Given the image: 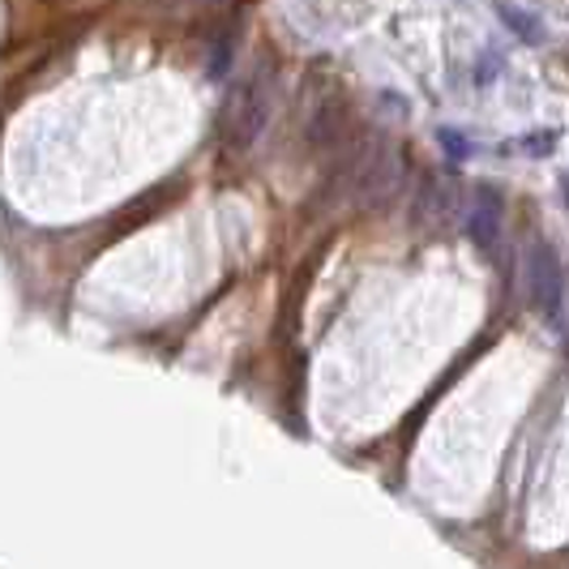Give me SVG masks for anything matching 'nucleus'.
Segmentation results:
<instances>
[{"label":"nucleus","instance_id":"423d86ee","mask_svg":"<svg viewBox=\"0 0 569 569\" xmlns=\"http://www.w3.org/2000/svg\"><path fill=\"white\" fill-rule=\"evenodd\" d=\"M437 142L450 150V159H467V154H471V146L462 142V138H455V129H441V133H437Z\"/></svg>","mask_w":569,"mask_h":569},{"label":"nucleus","instance_id":"f03ea898","mask_svg":"<svg viewBox=\"0 0 569 569\" xmlns=\"http://www.w3.org/2000/svg\"><path fill=\"white\" fill-rule=\"evenodd\" d=\"M527 283H531V300H536L540 317H548L552 326H561V317H566V270H561V257L552 253L548 240L531 244Z\"/></svg>","mask_w":569,"mask_h":569},{"label":"nucleus","instance_id":"20e7f679","mask_svg":"<svg viewBox=\"0 0 569 569\" xmlns=\"http://www.w3.org/2000/svg\"><path fill=\"white\" fill-rule=\"evenodd\" d=\"M497 18L506 22V30H513L522 43H531V48H540L543 39H548V30L536 13H527L522 4H513V0H497Z\"/></svg>","mask_w":569,"mask_h":569},{"label":"nucleus","instance_id":"f257e3e1","mask_svg":"<svg viewBox=\"0 0 569 569\" xmlns=\"http://www.w3.org/2000/svg\"><path fill=\"white\" fill-rule=\"evenodd\" d=\"M270 108H274V86H270V69H266V60H261L253 73L240 82V90H236V99H231V108H228L223 142H228L231 154L253 150L257 138H261L266 124H270Z\"/></svg>","mask_w":569,"mask_h":569},{"label":"nucleus","instance_id":"7ed1b4c3","mask_svg":"<svg viewBox=\"0 0 569 569\" xmlns=\"http://www.w3.org/2000/svg\"><path fill=\"white\" fill-rule=\"evenodd\" d=\"M501 228H506V219H501V198H497L492 189H480L476 201H471V210H467V240H471L476 249L492 253L497 240H501Z\"/></svg>","mask_w":569,"mask_h":569},{"label":"nucleus","instance_id":"39448f33","mask_svg":"<svg viewBox=\"0 0 569 569\" xmlns=\"http://www.w3.org/2000/svg\"><path fill=\"white\" fill-rule=\"evenodd\" d=\"M557 142H561V133H557V129H543V138H527L522 150H527V154H548Z\"/></svg>","mask_w":569,"mask_h":569}]
</instances>
